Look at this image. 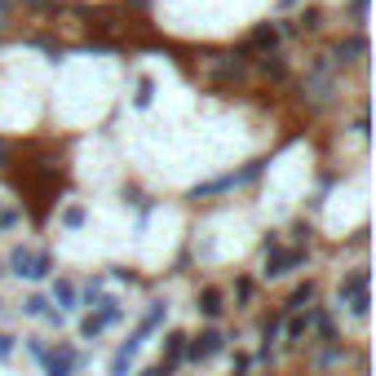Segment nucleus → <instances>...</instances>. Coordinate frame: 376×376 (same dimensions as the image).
Returning a JSON list of instances; mask_svg holds the SVG:
<instances>
[{"label": "nucleus", "instance_id": "b1692460", "mask_svg": "<svg viewBox=\"0 0 376 376\" xmlns=\"http://www.w3.org/2000/svg\"><path fill=\"white\" fill-rule=\"evenodd\" d=\"M27 5H44V0H27Z\"/></svg>", "mask_w": 376, "mask_h": 376}, {"label": "nucleus", "instance_id": "6ab92c4d", "mask_svg": "<svg viewBox=\"0 0 376 376\" xmlns=\"http://www.w3.org/2000/svg\"><path fill=\"white\" fill-rule=\"evenodd\" d=\"M261 71H266V75H284V62H275V58H266V62H261Z\"/></svg>", "mask_w": 376, "mask_h": 376}, {"label": "nucleus", "instance_id": "2eb2a0df", "mask_svg": "<svg viewBox=\"0 0 376 376\" xmlns=\"http://www.w3.org/2000/svg\"><path fill=\"white\" fill-rule=\"evenodd\" d=\"M310 297H314V284H310V279H306V284H301V288H297V293H293V297H288V310H301V306H306V301H310Z\"/></svg>", "mask_w": 376, "mask_h": 376}, {"label": "nucleus", "instance_id": "f8f14e48", "mask_svg": "<svg viewBox=\"0 0 376 376\" xmlns=\"http://www.w3.org/2000/svg\"><path fill=\"white\" fill-rule=\"evenodd\" d=\"M80 297H84V306H89V310H93V306H98V301H102V297H107V279H89V284H84V288H80Z\"/></svg>", "mask_w": 376, "mask_h": 376}, {"label": "nucleus", "instance_id": "a878e982", "mask_svg": "<svg viewBox=\"0 0 376 376\" xmlns=\"http://www.w3.org/2000/svg\"><path fill=\"white\" fill-rule=\"evenodd\" d=\"M0 270H5V266H0Z\"/></svg>", "mask_w": 376, "mask_h": 376}, {"label": "nucleus", "instance_id": "dca6fc26", "mask_svg": "<svg viewBox=\"0 0 376 376\" xmlns=\"http://www.w3.org/2000/svg\"><path fill=\"white\" fill-rule=\"evenodd\" d=\"M133 363H137V359H129V354L116 350V359H111V376H129V372H133Z\"/></svg>", "mask_w": 376, "mask_h": 376}, {"label": "nucleus", "instance_id": "4468645a", "mask_svg": "<svg viewBox=\"0 0 376 376\" xmlns=\"http://www.w3.org/2000/svg\"><path fill=\"white\" fill-rule=\"evenodd\" d=\"M62 226H67V230L84 226V204H67V209H62Z\"/></svg>", "mask_w": 376, "mask_h": 376}, {"label": "nucleus", "instance_id": "412c9836", "mask_svg": "<svg viewBox=\"0 0 376 376\" xmlns=\"http://www.w3.org/2000/svg\"><path fill=\"white\" fill-rule=\"evenodd\" d=\"M137 376H173V372H168L164 363H155V368H142V372H137Z\"/></svg>", "mask_w": 376, "mask_h": 376}, {"label": "nucleus", "instance_id": "9b49d317", "mask_svg": "<svg viewBox=\"0 0 376 376\" xmlns=\"http://www.w3.org/2000/svg\"><path fill=\"white\" fill-rule=\"evenodd\" d=\"M310 327H314V314H293V323H288V341H301V336H310Z\"/></svg>", "mask_w": 376, "mask_h": 376}, {"label": "nucleus", "instance_id": "6e6552de", "mask_svg": "<svg viewBox=\"0 0 376 376\" xmlns=\"http://www.w3.org/2000/svg\"><path fill=\"white\" fill-rule=\"evenodd\" d=\"M195 310H200V314L204 319H221V293H217V288H204V293H200V306H195Z\"/></svg>", "mask_w": 376, "mask_h": 376}, {"label": "nucleus", "instance_id": "0eeeda50", "mask_svg": "<svg viewBox=\"0 0 376 376\" xmlns=\"http://www.w3.org/2000/svg\"><path fill=\"white\" fill-rule=\"evenodd\" d=\"M49 297H53V306H58V314H67V310H75V306H80V288H75L71 279H58Z\"/></svg>", "mask_w": 376, "mask_h": 376}, {"label": "nucleus", "instance_id": "aec40b11", "mask_svg": "<svg viewBox=\"0 0 376 376\" xmlns=\"http://www.w3.org/2000/svg\"><path fill=\"white\" fill-rule=\"evenodd\" d=\"M234 293H239V301H248V297H252V279H239V284H234Z\"/></svg>", "mask_w": 376, "mask_h": 376}, {"label": "nucleus", "instance_id": "1a4fd4ad", "mask_svg": "<svg viewBox=\"0 0 376 376\" xmlns=\"http://www.w3.org/2000/svg\"><path fill=\"white\" fill-rule=\"evenodd\" d=\"M368 53V40L363 36H354V40H345V44H336V62H354V58H363Z\"/></svg>", "mask_w": 376, "mask_h": 376}, {"label": "nucleus", "instance_id": "5701e85b", "mask_svg": "<svg viewBox=\"0 0 376 376\" xmlns=\"http://www.w3.org/2000/svg\"><path fill=\"white\" fill-rule=\"evenodd\" d=\"M5 155H9V146H5V142H0V159H5Z\"/></svg>", "mask_w": 376, "mask_h": 376}, {"label": "nucleus", "instance_id": "20e7f679", "mask_svg": "<svg viewBox=\"0 0 376 376\" xmlns=\"http://www.w3.org/2000/svg\"><path fill=\"white\" fill-rule=\"evenodd\" d=\"M226 345V336H221V327H204L200 336H186V354L182 359H191V363H204V359H213Z\"/></svg>", "mask_w": 376, "mask_h": 376}, {"label": "nucleus", "instance_id": "393cba45", "mask_svg": "<svg viewBox=\"0 0 376 376\" xmlns=\"http://www.w3.org/2000/svg\"><path fill=\"white\" fill-rule=\"evenodd\" d=\"M0 14H5V0H0Z\"/></svg>", "mask_w": 376, "mask_h": 376}, {"label": "nucleus", "instance_id": "423d86ee", "mask_svg": "<svg viewBox=\"0 0 376 376\" xmlns=\"http://www.w3.org/2000/svg\"><path fill=\"white\" fill-rule=\"evenodd\" d=\"M182 354H186V332H177V327H168V332H164V368L173 372L177 363H182Z\"/></svg>", "mask_w": 376, "mask_h": 376}, {"label": "nucleus", "instance_id": "f03ea898", "mask_svg": "<svg viewBox=\"0 0 376 376\" xmlns=\"http://www.w3.org/2000/svg\"><path fill=\"white\" fill-rule=\"evenodd\" d=\"M9 270H14L18 279H44L53 270V252L49 248H27V243H18V248L9 252Z\"/></svg>", "mask_w": 376, "mask_h": 376}, {"label": "nucleus", "instance_id": "39448f33", "mask_svg": "<svg viewBox=\"0 0 376 376\" xmlns=\"http://www.w3.org/2000/svg\"><path fill=\"white\" fill-rule=\"evenodd\" d=\"M80 363H84V359H80V350H75L71 341H58L49 354H44V376H71L75 368H80Z\"/></svg>", "mask_w": 376, "mask_h": 376}, {"label": "nucleus", "instance_id": "9d476101", "mask_svg": "<svg viewBox=\"0 0 376 376\" xmlns=\"http://www.w3.org/2000/svg\"><path fill=\"white\" fill-rule=\"evenodd\" d=\"M252 44H257V49H275V44H279V27L275 23H261L257 31H252Z\"/></svg>", "mask_w": 376, "mask_h": 376}, {"label": "nucleus", "instance_id": "ddd939ff", "mask_svg": "<svg viewBox=\"0 0 376 376\" xmlns=\"http://www.w3.org/2000/svg\"><path fill=\"white\" fill-rule=\"evenodd\" d=\"M23 314L27 319H44V314H49V301H44L40 293H31V297L23 301Z\"/></svg>", "mask_w": 376, "mask_h": 376}, {"label": "nucleus", "instance_id": "f257e3e1", "mask_svg": "<svg viewBox=\"0 0 376 376\" xmlns=\"http://www.w3.org/2000/svg\"><path fill=\"white\" fill-rule=\"evenodd\" d=\"M124 314H129V310H124V301H120V297H102L98 306L84 314L80 336H84V341H98V336H107L116 323H124Z\"/></svg>", "mask_w": 376, "mask_h": 376}, {"label": "nucleus", "instance_id": "4be33fe9", "mask_svg": "<svg viewBox=\"0 0 376 376\" xmlns=\"http://www.w3.org/2000/svg\"><path fill=\"white\" fill-rule=\"evenodd\" d=\"M14 354V336H0V359H9Z\"/></svg>", "mask_w": 376, "mask_h": 376}, {"label": "nucleus", "instance_id": "a211bd4d", "mask_svg": "<svg viewBox=\"0 0 376 376\" xmlns=\"http://www.w3.org/2000/svg\"><path fill=\"white\" fill-rule=\"evenodd\" d=\"M150 93H155V84H150V80H137V107H146Z\"/></svg>", "mask_w": 376, "mask_h": 376}, {"label": "nucleus", "instance_id": "f3484780", "mask_svg": "<svg viewBox=\"0 0 376 376\" xmlns=\"http://www.w3.org/2000/svg\"><path fill=\"white\" fill-rule=\"evenodd\" d=\"M27 354H36V359L44 363V354H49V345H44V336H27Z\"/></svg>", "mask_w": 376, "mask_h": 376}, {"label": "nucleus", "instance_id": "7ed1b4c3", "mask_svg": "<svg viewBox=\"0 0 376 376\" xmlns=\"http://www.w3.org/2000/svg\"><path fill=\"white\" fill-rule=\"evenodd\" d=\"M301 266H306V248H284V243H279L275 252H266V279H284Z\"/></svg>", "mask_w": 376, "mask_h": 376}]
</instances>
